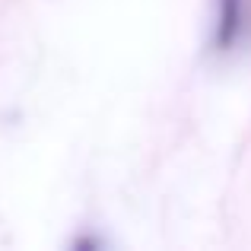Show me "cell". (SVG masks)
<instances>
[{"mask_svg":"<svg viewBox=\"0 0 251 251\" xmlns=\"http://www.w3.org/2000/svg\"><path fill=\"white\" fill-rule=\"evenodd\" d=\"M242 25H245V0H220L216 32H213L216 48H220V51L232 48L235 38L242 35Z\"/></svg>","mask_w":251,"mask_h":251,"instance_id":"obj_1","label":"cell"}]
</instances>
